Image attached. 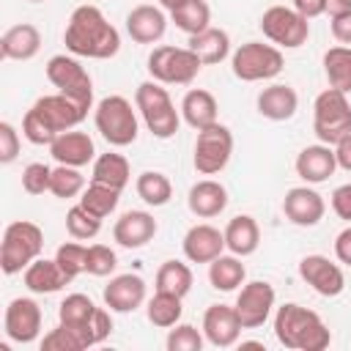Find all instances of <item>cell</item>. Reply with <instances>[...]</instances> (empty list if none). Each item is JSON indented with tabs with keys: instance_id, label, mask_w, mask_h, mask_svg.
Instances as JSON below:
<instances>
[{
	"instance_id": "cell-1",
	"label": "cell",
	"mask_w": 351,
	"mask_h": 351,
	"mask_svg": "<svg viewBox=\"0 0 351 351\" xmlns=\"http://www.w3.org/2000/svg\"><path fill=\"white\" fill-rule=\"evenodd\" d=\"M63 44L71 55L77 58H93V60H107L115 58L121 49V33L115 30L112 22L101 14L99 5H77L66 22L63 30Z\"/></svg>"
},
{
	"instance_id": "cell-2",
	"label": "cell",
	"mask_w": 351,
	"mask_h": 351,
	"mask_svg": "<svg viewBox=\"0 0 351 351\" xmlns=\"http://www.w3.org/2000/svg\"><path fill=\"white\" fill-rule=\"evenodd\" d=\"M274 337L291 351H324L332 343V332L321 321V315L296 302H285L277 307Z\"/></svg>"
},
{
	"instance_id": "cell-3",
	"label": "cell",
	"mask_w": 351,
	"mask_h": 351,
	"mask_svg": "<svg viewBox=\"0 0 351 351\" xmlns=\"http://www.w3.org/2000/svg\"><path fill=\"white\" fill-rule=\"evenodd\" d=\"M134 107L143 115V123L148 126V132L159 140H170L181 126V110H176L167 88H162V82L156 80L137 85Z\"/></svg>"
},
{
	"instance_id": "cell-4",
	"label": "cell",
	"mask_w": 351,
	"mask_h": 351,
	"mask_svg": "<svg viewBox=\"0 0 351 351\" xmlns=\"http://www.w3.org/2000/svg\"><path fill=\"white\" fill-rule=\"evenodd\" d=\"M58 318H60V324L71 326L85 340V348L104 343L110 337V332H112L110 313L101 310V307H96L93 299L85 296V293H69L58 304Z\"/></svg>"
},
{
	"instance_id": "cell-5",
	"label": "cell",
	"mask_w": 351,
	"mask_h": 351,
	"mask_svg": "<svg viewBox=\"0 0 351 351\" xmlns=\"http://www.w3.org/2000/svg\"><path fill=\"white\" fill-rule=\"evenodd\" d=\"M44 250V230L30 219H16L3 233L0 247V269L3 274H19L25 271L36 258H41Z\"/></svg>"
},
{
	"instance_id": "cell-6",
	"label": "cell",
	"mask_w": 351,
	"mask_h": 351,
	"mask_svg": "<svg viewBox=\"0 0 351 351\" xmlns=\"http://www.w3.org/2000/svg\"><path fill=\"white\" fill-rule=\"evenodd\" d=\"M137 107H132V101L126 96H104L96 110H93V123H96V132L115 148H126L137 140Z\"/></svg>"
},
{
	"instance_id": "cell-7",
	"label": "cell",
	"mask_w": 351,
	"mask_h": 351,
	"mask_svg": "<svg viewBox=\"0 0 351 351\" xmlns=\"http://www.w3.org/2000/svg\"><path fill=\"white\" fill-rule=\"evenodd\" d=\"M313 132H315L318 143H326V145H335L337 140L351 134L348 93H343L337 88H326V90H321L315 96V104H313Z\"/></svg>"
},
{
	"instance_id": "cell-8",
	"label": "cell",
	"mask_w": 351,
	"mask_h": 351,
	"mask_svg": "<svg viewBox=\"0 0 351 351\" xmlns=\"http://www.w3.org/2000/svg\"><path fill=\"white\" fill-rule=\"evenodd\" d=\"M285 66V58L280 47L263 44V41H247L233 49L230 55V69L241 82H261V80H274Z\"/></svg>"
},
{
	"instance_id": "cell-9",
	"label": "cell",
	"mask_w": 351,
	"mask_h": 351,
	"mask_svg": "<svg viewBox=\"0 0 351 351\" xmlns=\"http://www.w3.org/2000/svg\"><path fill=\"white\" fill-rule=\"evenodd\" d=\"M200 69L203 63L189 47L162 44V47H154V52L148 55V74L162 85H189Z\"/></svg>"
},
{
	"instance_id": "cell-10",
	"label": "cell",
	"mask_w": 351,
	"mask_h": 351,
	"mask_svg": "<svg viewBox=\"0 0 351 351\" xmlns=\"http://www.w3.org/2000/svg\"><path fill=\"white\" fill-rule=\"evenodd\" d=\"M47 80L85 110L93 107V80L77 55H52L47 60Z\"/></svg>"
},
{
	"instance_id": "cell-11",
	"label": "cell",
	"mask_w": 351,
	"mask_h": 351,
	"mask_svg": "<svg viewBox=\"0 0 351 351\" xmlns=\"http://www.w3.org/2000/svg\"><path fill=\"white\" fill-rule=\"evenodd\" d=\"M233 156V132L225 126V123H211L206 129L197 132V140H195V156H192V165L200 176H217L228 167Z\"/></svg>"
},
{
	"instance_id": "cell-12",
	"label": "cell",
	"mask_w": 351,
	"mask_h": 351,
	"mask_svg": "<svg viewBox=\"0 0 351 351\" xmlns=\"http://www.w3.org/2000/svg\"><path fill=\"white\" fill-rule=\"evenodd\" d=\"M263 36L280 49H299L310 38V19H304L296 8L269 5L261 16Z\"/></svg>"
},
{
	"instance_id": "cell-13",
	"label": "cell",
	"mask_w": 351,
	"mask_h": 351,
	"mask_svg": "<svg viewBox=\"0 0 351 351\" xmlns=\"http://www.w3.org/2000/svg\"><path fill=\"white\" fill-rule=\"evenodd\" d=\"M274 302H277V293L271 288V282L266 280H250L239 288V296H236V313H239V321L244 329H258L263 326L269 318H271V310H274Z\"/></svg>"
},
{
	"instance_id": "cell-14",
	"label": "cell",
	"mask_w": 351,
	"mask_h": 351,
	"mask_svg": "<svg viewBox=\"0 0 351 351\" xmlns=\"http://www.w3.org/2000/svg\"><path fill=\"white\" fill-rule=\"evenodd\" d=\"M3 332L14 343H33L41 332V307L30 296H16L8 302L5 315H3Z\"/></svg>"
},
{
	"instance_id": "cell-15",
	"label": "cell",
	"mask_w": 351,
	"mask_h": 351,
	"mask_svg": "<svg viewBox=\"0 0 351 351\" xmlns=\"http://www.w3.org/2000/svg\"><path fill=\"white\" fill-rule=\"evenodd\" d=\"M299 277L318 293V296H340L346 288V274L340 263L329 261L326 255H304L299 261Z\"/></svg>"
},
{
	"instance_id": "cell-16",
	"label": "cell",
	"mask_w": 351,
	"mask_h": 351,
	"mask_svg": "<svg viewBox=\"0 0 351 351\" xmlns=\"http://www.w3.org/2000/svg\"><path fill=\"white\" fill-rule=\"evenodd\" d=\"M33 110L44 118V123H47L55 134L74 129V126H77V123H82V121H85V115H88V110H85L82 104H77L74 99H69V96H66V93H60V90H58V93H49V96L36 99Z\"/></svg>"
},
{
	"instance_id": "cell-17",
	"label": "cell",
	"mask_w": 351,
	"mask_h": 351,
	"mask_svg": "<svg viewBox=\"0 0 351 351\" xmlns=\"http://www.w3.org/2000/svg\"><path fill=\"white\" fill-rule=\"evenodd\" d=\"M282 211H285V217H288L293 225H299V228H313V225H318V222L324 219L326 203H324V197H321L310 184H304V186H293V189L285 192V197H282Z\"/></svg>"
},
{
	"instance_id": "cell-18",
	"label": "cell",
	"mask_w": 351,
	"mask_h": 351,
	"mask_svg": "<svg viewBox=\"0 0 351 351\" xmlns=\"http://www.w3.org/2000/svg\"><path fill=\"white\" fill-rule=\"evenodd\" d=\"M181 250L189 263H211L225 250V233L208 222H197L184 233Z\"/></svg>"
},
{
	"instance_id": "cell-19",
	"label": "cell",
	"mask_w": 351,
	"mask_h": 351,
	"mask_svg": "<svg viewBox=\"0 0 351 351\" xmlns=\"http://www.w3.org/2000/svg\"><path fill=\"white\" fill-rule=\"evenodd\" d=\"M241 329L244 326L239 321V313L230 304H211L203 313V337L214 348H230V346H236Z\"/></svg>"
},
{
	"instance_id": "cell-20",
	"label": "cell",
	"mask_w": 351,
	"mask_h": 351,
	"mask_svg": "<svg viewBox=\"0 0 351 351\" xmlns=\"http://www.w3.org/2000/svg\"><path fill=\"white\" fill-rule=\"evenodd\" d=\"M156 236V219L151 211L132 208L123 211L112 225V239L126 250H140Z\"/></svg>"
},
{
	"instance_id": "cell-21",
	"label": "cell",
	"mask_w": 351,
	"mask_h": 351,
	"mask_svg": "<svg viewBox=\"0 0 351 351\" xmlns=\"http://www.w3.org/2000/svg\"><path fill=\"white\" fill-rule=\"evenodd\" d=\"M296 176L304 184H324L332 178V173L337 170V159H335V145L326 143H315V145H304L293 162Z\"/></svg>"
},
{
	"instance_id": "cell-22",
	"label": "cell",
	"mask_w": 351,
	"mask_h": 351,
	"mask_svg": "<svg viewBox=\"0 0 351 351\" xmlns=\"http://www.w3.org/2000/svg\"><path fill=\"white\" fill-rule=\"evenodd\" d=\"M145 302V280L140 274H115L104 285V304L110 313H134Z\"/></svg>"
},
{
	"instance_id": "cell-23",
	"label": "cell",
	"mask_w": 351,
	"mask_h": 351,
	"mask_svg": "<svg viewBox=\"0 0 351 351\" xmlns=\"http://www.w3.org/2000/svg\"><path fill=\"white\" fill-rule=\"evenodd\" d=\"M167 30V14L162 5H134L126 14V33L137 44H156Z\"/></svg>"
},
{
	"instance_id": "cell-24",
	"label": "cell",
	"mask_w": 351,
	"mask_h": 351,
	"mask_svg": "<svg viewBox=\"0 0 351 351\" xmlns=\"http://www.w3.org/2000/svg\"><path fill=\"white\" fill-rule=\"evenodd\" d=\"M49 154L58 165H69V167H85L88 162L96 159V145L90 140L88 132H77V129H69V132H60L52 145H49Z\"/></svg>"
},
{
	"instance_id": "cell-25",
	"label": "cell",
	"mask_w": 351,
	"mask_h": 351,
	"mask_svg": "<svg viewBox=\"0 0 351 351\" xmlns=\"http://www.w3.org/2000/svg\"><path fill=\"white\" fill-rule=\"evenodd\" d=\"M186 206L195 217L200 219H211V217H219L225 208H228V189L214 181V178H203V181H195L189 186V195H186Z\"/></svg>"
},
{
	"instance_id": "cell-26",
	"label": "cell",
	"mask_w": 351,
	"mask_h": 351,
	"mask_svg": "<svg viewBox=\"0 0 351 351\" xmlns=\"http://www.w3.org/2000/svg\"><path fill=\"white\" fill-rule=\"evenodd\" d=\"M41 49V33L30 22H19L8 27L0 38V55L5 60H30Z\"/></svg>"
},
{
	"instance_id": "cell-27",
	"label": "cell",
	"mask_w": 351,
	"mask_h": 351,
	"mask_svg": "<svg viewBox=\"0 0 351 351\" xmlns=\"http://www.w3.org/2000/svg\"><path fill=\"white\" fill-rule=\"evenodd\" d=\"M255 104H258V112L269 121H291L299 110V96L291 85L274 82V85H269L258 93Z\"/></svg>"
},
{
	"instance_id": "cell-28",
	"label": "cell",
	"mask_w": 351,
	"mask_h": 351,
	"mask_svg": "<svg viewBox=\"0 0 351 351\" xmlns=\"http://www.w3.org/2000/svg\"><path fill=\"white\" fill-rule=\"evenodd\" d=\"M25 288L30 293H58L60 288H66L71 280L66 277V271L58 266V261L52 258H36L25 271H22Z\"/></svg>"
},
{
	"instance_id": "cell-29",
	"label": "cell",
	"mask_w": 351,
	"mask_h": 351,
	"mask_svg": "<svg viewBox=\"0 0 351 351\" xmlns=\"http://www.w3.org/2000/svg\"><path fill=\"white\" fill-rule=\"evenodd\" d=\"M217 115H219V107H217V99L211 90L206 88H189L181 99V118L192 126V129H206L211 123H217Z\"/></svg>"
},
{
	"instance_id": "cell-30",
	"label": "cell",
	"mask_w": 351,
	"mask_h": 351,
	"mask_svg": "<svg viewBox=\"0 0 351 351\" xmlns=\"http://www.w3.org/2000/svg\"><path fill=\"white\" fill-rule=\"evenodd\" d=\"M222 233H225V250L233 252V255H239V258L252 255L258 250V244H261V228H258L255 217H250V214L233 217L225 225Z\"/></svg>"
},
{
	"instance_id": "cell-31",
	"label": "cell",
	"mask_w": 351,
	"mask_h": 351,
	"mask_svg": "<svg viewBox=\"0 0 351 351\" xmlns=\"http://www.w3.org/2000/svg\"><path fill=\"white\" fill-rule=\"evenodd\" d=\"M186 47L197 55V60H200L203 66L222 63L228 55H233V52H230V36H228L222 27H206L203 33L189 36V44H186Z\"/></svg>"
},
{
	"instance_id": "cell-32",
	"label": "cell",
	"mask_w": 351,
	"mask_h": 351,
	"mask_svg": "<svg viewBox=\"0 0 351 351\" xmlns=\"http://www.w3.org/2000/svg\"><path fill=\"white\" fill-rule=\"evenodd\" d=\"M129 178H132V167H129V159L123 154L107 151V154H99L93 159L90 181H99V184H107V186L123 192V186L129 184Z\"/></svg>"
},
{
	"instance_id": "cell-33",
	"label": "cell",
	"mask_w": 351,
	"mask_h": 351,
	"mask_svg": "<svg viewBox=\"0 0 351 351\" xmlns=\"http://www.w3.org/2000/svg\"><path fill=\"white\" fill-rule=\"evenodd\" d=\"M244 280H247V269H244L241 258L233 255V252L230 255L222 252L219 258H214L208 263V282H211V288H217L222 293H230V291L241 288Z\"/></svg>"
},
{
	"instance_id": "cell-34",
	"label": "cell",
	"mask_w": 351,
	"mask_h": 351,
	"mask_svg": "<svg viewBox=\"0 0 351 351\" xmlns=\"http://www.w3.org/2000/svg\"><path fill=\"white\" fill-rule=\"evenodd\" d=\"M170 22L181 33L195 36V33H203L206 27H211V8L206 0H186L170 11Z\"/></svg>"
},
{
	"instance_id": "cell-35",
	"label": "cell",
	"mask_w": 351,
	"mask_h": 351,
	"mask_svg": "<svg viewBox=\"0 0 351 351\" xmlns=\"http://www.w3.org/2000/svg\"><path fill=\"white\" fill-rule=\"evenodd\" d=\"M324 74L329 80V88L351 93V47L346 44L329 47L324 52Z\"/></svg>"
},
{
	"instance_id": "cell-36",
	"label": "cell",
	"mask_w": 351,
	"mask_h": 351,
	"mask_svg": "<svg viewBox=\"0 0 351 351\" xmlns=\"http://www.w3.org/2000/svg\"><path fill=\"white\" fill-rule=\"evenodd\" d=\"M134 189H137V197H140L145 206H154V208L167 206L170 197H173V184H170V178H167L165 173H159V170H145V173H140L137 181H134Z\"/></svg>"
},
{
	"instance_id": "cell-37",
	"label": "cell",
	"mask_w": 351,
	"mask_h": 351,
	"mask_svg": "<svg viewBox=\"0 0 351 351\" xmlns=\"http://www.w3.org/2000/svg\"><path fill=\"white\" fill-rule=\"evenodd\" d=\"M156 291H165V293H176V296H186L192 291V269L184 263V261H165L156 271Z\"/></svg>"
},
{
	"instance_id": "cell-38",
	"label": "cell",
	"mask_w": 351,
	"mask_h": 351,
	"mask_svg": "<svg viewBox=\"0 0 351 351\" xmlns=\"http://www.w3.org/2000/svg\"><path fill=\"white\" fill-rule=\"evenodd\" d=\"M181 313H184V307H181V296H176V293H165V291H156V293L148 299V304H145V315H148V321H151L154 326H159V329H170V326H176V324L181 321Z\"/></svg>"
},
{
	"instance_id": "cell-39",
	"label": "cell",
	"mask_w": 351,
	"mask_h": 351,
	"mask_svg": "<svg viewBox=\"0 0 351 351\" xmlns=\"http://www.w3.org/2000/svg\"><path fill=\"white\" fill-rule=\"evenodd\" d=\"M118 200H121V189H112V186H107V184H99V181H90L85 189H82V195H80V203L90 211V214H96V217H110L115 208H118Z\"/></svg>"
},
{
	"instance_id": "cell-40",
	"label": "cell",
	"mask_w": 351,
	"mask_h": 351,
	"mask_svg": "<svg viewBox=\"0 0 351 351\" xmlns=\"http://www.w3.org/2000/svg\"><path fill=\"white\" fill-rule=\"evenodd\" d=\"M66 230H69V236L77 239V241L96 239L99 230H101V217L90 214L82 203H77V206H71V208L66 211Z\"/></svg>"
},
{
	"instance_id": "cell-41",
	"label": "cell",
	"mask_w": 351,
	"mask_h": 351,
	"mask_svg": "<svg viewBox=\"0 0 351 351\" xmlns=\"http://www.w3.org/2000/svg\"><path fill=\"white\" fill-rule=\"evenodd\" d=\"M85 189V176L80 173V167H69V165H58L52 167V184H49V192L60 200H69V197H77L82 195Z\"/></svg>"
},
{
	"instance_id": "cell-42",
	"label": "cell",
	"mask_w": 351,
	"mask_h": 351,
	"mask_svg": "<svg viewBox=\"0 0 351 351\" xmlns=\"http://www.w3.org/2000/svg\"><path fill=\"white\" fill-rule=\"evenodd\" d=\"M55 261H58V266L66 271V277L74 280V277H80V274L85 271V263H88V247L80 244L77 239H74V241H66V244L58 247Z\"/></svg>"
},
{
	"instance_id": "cell-43",
	"label": "cell",
	"mask_w": 351,
	"mask_h": 351,
	"mask_svg": "<svg viewBox=\"0 0 351 351\" xmlns=\"http://www.w3.org/2000/svg\"><path fill=\"white\" fill-rule=\"evenodd\" d=\"M41 351H85V340L66 324H58L41 337Z\"/></svg>"
},
{
	"instance_id": "cell-44",
	"label": "cell",
	"mask_w": 351,
	"mask_h": 351,
	"mask_svg": "<svg viewBox=\"0 0 351 351\" xmlns=\"http://www.w3.org/2000/svg\"><path fill=\"white\" fill-rule=\"evenodd\" d=\"M118 266V255L112 247L107 244H90L88 247V263H85V271L93 274V277H110Z\"/></svg>"
},
{
	"instance_id": "cell-45",
	"label": "cell",
	"mask_w": 351,
	"mask_h": 351,
	"mask_svg": "<svg viewBox=\"0 0 351 351\" xmlns=\"http://www.w3.org/2000/svg\"><path fill=\"white\" fill-rule=\"evenodd\" d=\"M165 346H167V351H200L203 335L192 324H176V326H170Z\"/></svg>"
},
{
	"instance_id": "cell-46",
	"label": "cell",
	"mask_w": 351,
	"mask_h": 351,
	"mask_svg": "<svg viewBox=\"0 0 351 351\" xmlns=\"http://www.w3.org/2000/svg\"><path fill=\"white\" fill-rule=\"evenodd\" d=\"M22 134H25V140L27 143H33V145H52V140L58 137L47 123H44V118L30 107L27 112H25V118H22Z\"/></svg>"
},
{
	"instance_id": "cell-47",
	"label": "cell",
	"mask_w": 351,
	"mask_h": 351,
	"mask_svg": "<svg viewBox=\"0 0 351 351\" xmlns=\"http://www.w3.org/2000/svg\"><path fill=\"white\" fill-rule=\"evenodd\" d=\"M49 184H52V167L49 165L30 162L22 170V189L27 195H44V192H49Z\"/></svg>"
},
{
	"instance_id": "cell-48",
	"label": "cell",
	"mask_w": 351,
	"mask_h": 351,
	"mask_svg": "<svg viewBox=\"0 0 351 351\" xmlns=\"http://www.w3.org/2000/svg\"><path fill=\"white\" fill-rule=\"evenodd\" d=\"M19 148H22L19 132L14 129V123L3 121V123H0V162H3V165H11V162L19 156Z\"/></svg>"
},
{
	"instance_id": "cell-49",
	"label": "cell",
	"mask_w": 351,
	"mask_h": 351,
	"mask_svg": "<svg viewBox=\"0 0 351 351\" xmlns=\"http://www.w3.org/2000/svg\"><path fill=\"white\" fill-rule=\"evenodd\" d=\"M332 211H335L340 219L351 222V181H348V184H340V186L332 192Z\"/></svg>"
},
{
	"instance_id": "cell-50",
	"label": "cell",
	"mask_w": 351,
	"mask_h": 351,
	"mask_svg": "<svg viewBox=\"0 0 351 351\" xmlns=\"http://www.w3.org/2000/svg\"><path fill=\"white\" fill-rule=\"evenodd\" d=\"M335 258L343 266H351V225L335 236Z\"/></svg>"
},
{
	"instance_id": "cell-51",
	"label": "cell",
	"mask_w": 351,
	"mask_h": 351,
	"mask_svg": "<svg viewBox=\"0 0 351 351\" xmlns=\"http://www.w3.org/2000/svg\"><path fill=\"white\" fill-rule=\"evenodd\" d=\"M332 36H335V41L351 47V11L340 14V16H332Z\"/></svg>"
},
{
	"instance_id": "cell-52",
	"label": "cell",
	"mask_w": 351,
	"mask_h": 351,
	"mask_svg": "<svg viewBox=\"0 0 351 351\" xmlns=\"http://www.w3.org/2000/svg\"><path fill=\"white\" fill-rule=\"evenodd\" d=\"M293 8L304 19H315V16L326 14V0H293Z\"/></svg>"
},
{
	"instance_id": "cell-53",
	"label": "cell",
	"mask_w": 351,
	"mask_h": 351,
	"mask_svg": "<svg viewBox=\"0 0 351 351\" xmlns=\"http://www.w3.org/2000/svg\"><path fill=\"white\" fill-rule=\"evenodd\" d=\"M335 159H337V167L351 173V134H346L343 140L335 143Z\"/></svg>"
},
{
	"instance_id": "cell-54",
	"label": "cell",
	"mask_w": 351,
	"mask_h": 351,
	"mask_svg": "<svg viewBox=\"0 0 351 351\" xmlns=\"http://www.w3.org/2000/svg\"><path fill=\"white\" fill-rule=\"evenodd\" d=\"M351 11V0H326V14L329 16H340Z\"/></svg>"
},
{
	"instance_id": "cell-55",
	"label": "cell",
	"mask_w": 351,
	"mask_h": 351,
	"mask_svg": "<svg viewBox=\"0 0 351 351\" xmlns=\"http://www.w3.org/2000/svg\"><path fill=\"white\" fill-rule=\"evenodd\" d=\"M181 3H186V0H159V5H162V8H165V11H167V14H170V11H173V8H178V5H181Z\"/></svg>"
},
{
	"instance_id": "cell-56",
	"label": "cell",
	"mask_w": 351,
	"mask_h": 351,
	"mask_svg": "<svg viewBox=\"0 0 351 351\" xmlns=\"http://www.w3.org/2000/svg\"><path fill=\"white\" fill-rule=\"evenodd\" d=\"M30 3H44V0H30Z\"/></svg>"
}]
</instances>
